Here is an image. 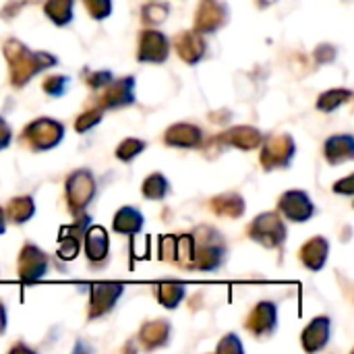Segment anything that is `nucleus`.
Masks as SVG:
<instances>
[{"instance_id": "21", "label": "nucleus", "mask_w": 354, "mask_h": 354, "mask_svg": "<svg viewBox=\"0 0 354 354\" xmlns=\"http://www.w3.org/2000/svg\"><path fill=\"white\" fill-rule=\"evenodd\" d=\"M172 338V326L168 319H151L147 324H143V328L139 330L137 340L143 344L145 351H158L164 348Z\"/></svg>"}, {"instance_id": "31", "label": "nucleus", "mask_w": 354, "mask_h": 354, "mask_svg": "<svg viewBox=\"0 0 354 354\" xmlns=\"http://www.w3.org/2000/svg\"><path fill=\"white\" fill-rule=\"evenodd\" d=\"M147 149V141L143 139H137V137H127L114 151L116 160L124 162V164H131L137 156H141L143 151Z\"/></svg>"}, {"instance_id": "30", "label": "nucleus", "mask_w": 354, "mask_h": 354, "mask_svg": "<svg viewBox=\"0 0 354 354\" xmlns=\"http://www.w3.org/2000/svg\"><path fill=\"white\" fill-rule=\"evenodd\" d=\"M170 17V4L166 2H149L141 8V21L145 27H158L166 23Z\"/></svg>"}, {"instance_id": "33", "label": "nucleus", "mask_w": 354, "mask_h": 354, "mask_svg": "<svg viewBox=\"0 0 354 354\" xmlns=\"http://www.w3.org/2000/svg\"><path fill=\"white\" fill-rule=\"evenodd\" d=\"M104 112H106V110L100 108V106L87 108L83 114L77 116V120H75V131H77V133H87L89 129L97 127V124L102 122V118H104Z\"/></svg>"}, {"instance_id": "2", "label": "nucleus", "mask_w": 354, "mask_h": 354, "mask_svg": "<svg viewBox=\"0 0 354 354\" xmlns=\"http://www.w3.org/2000/svg\"><path fill=\"white\" fill-rule=\"evenodd\" d=\"M195 251L189 270L195 272H218L228 257V247L224 236L212 226H199L193 232Z\"/></svg>"}, {"instance_id": "8", "label": "nucleus", "mask_w": 354, "mask_h": 354, "mask_svg": "<svg viewBox=\"0 0 354 354\" xmlns=\"http://www.w3.org/2000/svg\"><path fill=\"white\" fill-rule=\"evenodd\" d=\"M124 295L122 282H97L89 288V307H87V319L95 322L104 315L112 313L118 299Z\"/></svg>"}, {"instance_id": "25", "label": "nucleus", "mask_w": 354, "mask_h": 354, "mask_svg": "<svg viewBox=\"0 0 354 354\" xmlns=\"http://www.w3.org/2000/svg\"><path fill=\"white\" fill-rule=\"evenodd\" d=\"M6 222H12L17 226L27 224L35 216V201L31 195H17L4 205Z\"/></svg>"}, {"instance_id": "11", "label": "nucleus", "mask_w": 354, "mask_h": 354, "mask_svg": "<svg viewBox=\"0 0 354 354\" xmlns=\"http://www.w3.org/2000/svg\"><path fill=\"white\" fill-rule=\"evenodd\" d=\"M245 328L251 336H255L259 340L272 338L278 330V305L274 301L257 303L251 309V313L245 322Z\"/></svg>"}, {"instance_id": "23", "label": "nucleus", "mask_w": 354, "mask_h": 354, "mask_svg": "<svg viewBox=\"0 0 354 354\" xmlns=\"http://www.w3.org/2000/svg\"><path fill=\"white\" fill-rule=\"evenodd\" d=\"M218 139L224 141L230 147H239V149L251 151V149L261 145L263 135L257 129H253V127H234V129L226 131L224 135H220Z\"/></svg>"}, {"instance_id": "1", "label": "nucleus", "mask_w": 354, "mask_h": 354, "mask_svg": "<svg viewBox=\"0 0 354 354\" xmlns=\"http://www.w3.org/2000/svg\"><path fill=\"white\" fill-rule=\"evenodd\" d=\"M2 52H4V58L8 62L10 85L12 87H23L35 75H39V73H44V71L58 64V58L54 54H50V52H33L15 37H10L2 46Z\"/></svg>"}, {"instance_id": "12", "label": "nucleus", "mask_w": 354, "mask_h": 354, "mask_svg": "<svg viewBox=\"0 0 354 354\" xmlns=\"http://www.w3.org/2000/svg\"><path fill=\"white\" fill-rule=\"evenodd\" d=\"M97 97V106L104 110H118L129 108L135 104V77H122L112 79L108 85H104Z\"/></svg>"}, {"instance_id": "16", "label": "nucleus", "mask_w": 354, "mask_h": 354, "mask_svg": "<svg viewBox=\"0 0 354 354\" xmlns=\"http://www.w3.org/2000/svg\"><path fill=\"white\" fill-rule=\"evenodd\" d=\"M170 46L176 50V54L180 56L183 62L195 66L199 64L205 54H207V41H205V35H201L199 31L195 29H185L180 33L174 35V39H170Z\"/></svg>"}, {"instance_id": "39", "label": "nucleus", "mask_w": 354, "mask_h": 354, "mask_svg": "<svg viewBox=\"0 0 354 354\" xmlns=\"http://www.w3.org/2000/svg\"><path fill=\"white\" fill-rule=\"evenodd\" d=\"M334 193H340V195H346V197H351L354 193V187H353V176H346V178H342V180H338V183H334V189H332Z\"/></svg>"}, {"instance_id": "29", "label": "nucleus", "mask_w": 354, "mask_h": 354, "mask_svg": "<svg viewBox=\"0 0 354 354\" xmlns=\"http://www.w3.org/2000/svg\"><path fill=\"white\" fill-rule=\"evenodd\" d=\"M353 100V89H346V87H338V89H328L326 93H322L319 97H317V104H315V108L319 110V112H334V110H338V108H342L346 102H351Z\"/></svg>"}, {"instance_id": "10", "label": "nucleus", "mask_w": 354, "mask_h": 354, "mask_svg": "<svg viewBox=\"0 0 354 354\" xmlns=\"http://www.w3.org/2000/svg\"><path fill=\"white\" fill-rule=\"evenodd\" d=\"M48 266H50V259L39 247H35L33 243L23 245L19 259H17V272H19L21 282L25 284L39 282L48 274Z\"/></svg>"}, {"instance_id": "38", "label": "nucleus", "mask_w": 354, "mask_h": 354, "mask_svg": "<svg viewBox=\"0 0 354 354\" xmlns=\"http://www.w3.org/2000/svg\"><path fill=\"white\" fill-rule=\"evenodd\" d=\"M10 141H12V131L8 127V122L0 116V151L6 149L10 145Z\"/></svg>"}, {"instance_id": "22", "label": "nucleus", "mask_w": 354, "mask_h": 354, "mask_svg": "<svg viewBox=\"0 0 354 354\" xmlns=\"http://www.w3.org/2000/svg\"><path fill=\"white\" fill-rule=\"evenodd\" d=\"M145 218L133 205H122L112 218V230L122 236H137L143 230Z\"/></svg>"}, {"instance_id": "42", "label": "nucleus", "mask_w": 354, "mask_h": 354, "mask_svg": "<svg viewBox=\"0 0 354 354\" xmlns=\"http://www.w3.org/2000/svg\"><path fill=\"white\" fill-rule=\"evenodd\" d=\"M274 2H278V0H257L259 8H268V6H272Z\"/></svg>"}, {"instance_id": "32", "label": "nucleus", "mask_w": 354, "mask_h": 354, "mask_svg": "<svg viewBox=\"0 0 354 354\" xmlns=\"http://www.w3.org/2000/svg\"><path fill=\"white\" fill-rule=\"evenodd\" d=\"M68 83H71V77L52 73V75H48V77L44 79L41 89H44V93L50 95V97H62V95L66 93V89H68Z\"/></svg>"}, {"instance_id": "9", "label": "nucleus", "mask_w": 354, "mask_h": 354, "mask_svg": "<svg viewBox=\"0 0 354 354\" xmlns=\"http://www.w3.org/2000/svg\"><path fill=\"white\" fill-rule=\"evenodd\" d=\"M172 52L168 35L158 31L156 27H147L139 35V48H137V60L147 64H164Z\"/></svg>"}, {"instance_id": "18", "label": "nucleus", "mask_w": 354, "mask_h": 354, "mask_svg": "<svg viewBox=\"0 0 354 354\" xmlns=\"http://www.w3.org/2000/svg\"><path fill=\"white\" fill-rule=\"evenodd\" d=\"M164 143L176 149H195L203 143V131L191 122H176L166 129Z\"/></svg>"}, {"instance_id": "15", "label": "nucleus", "mask_w": 354, "mask_h": 354, "mask_svg": "<svg viewBox=\"0 0 354 354\" xmlns=\"http://www.w3.org/2000/svg\"><path fill=\"white\" fill-rule=\"evenodd\" d=\"M228 19H230V10H228L226 2L203 0L195 15V31H199L201 35L216 33L228 23Z\"/></svg>"}, {"instance_id": "40", "label": "nucleus", "mask_w": 354, "mask_h": 354, "mask_svg": "<svg viewBox=\"0 0 354 354\" xmlns=\"http://www.w3.org/2000/svg\"><path fill=\"white\" fill-rule=\"evenodd\" d=\"M6 326H8V313H6V305L0 301V336L6 332Z\"/></svg>"}, {"instance_id": "7", "label": "nucleus", "mask_w": 354, "mask_h": 354, "mask_svg": "<svg viewBox=\"0 0 354 354\" xmlns=\"http://www.w3.org/2000/svg\"><path fill=\"white\" fill-rule=\"evenodd\" d=\"M278 212H280V216L284 220H288L292 224H305L317 214V207H315V203H313V199L309 197L307 191L290 189V191L280 195Z\"/></svg>"}, {"instance_id": "14", "label": "nucleus", "mask_w": 354, "mask_h": 354, "mask_svg": "<svg viewBox=\"0 0 354 354\" xmlns=\"http://www.w3.org/2000/svg\"><path fill=\"white\" fill-rule=\"evenodd\" d=\"M87 263L95 270L104 268L110 259V234L104 226H87L83 234V245Z\"/></svg>"}, {"instance_id": "26", "label": "nucleus", "mask_w": 354, "mask_h": 354, "mask_svg": "<svg viewBox=\"0 0 354 354\" xmlns=\"http://www.w3.org/2000/svg\"><path fill=\"white\" fill-rule=\"evenodd\" d=\"M158 303L164 307V309H178V305L185 301L187 297V286L183 282H160L156 284V290H153Z\"/></svg>"}, {"instance_id": "35", "label": "nucleus", "mask_w": 354, "mask_h": 354, "mask_svg": "<svg viewBox=\"0 0 354 354\" xmlns=\"http://www.w3.org/2000/svg\"><path fill=\"white\" fill-rule=\"evenodd\" d=\"M216 353L218 354H243L245 353V346H243V342H241V338H239L236 334H226V336L220 340V344H218Z\"/></svg>"}, {"instance_id": "27", "label": "nucleus", "mask_w": 354, "mask_h": 354, "mask_svg": "<svg viewBox=\"0 0 354 354\" xmlns=\"http://www.w3.org/2000/svg\"><path fill=\"white\" fill-rule=\"evenodd\" d=\"M44 15L56 27H66L75 19V0H46Z\"/></svg>"}, {"instance_id": "13", "label": "nucleus", "mask_w": 354, "mask_h": 354, "mask_svg": "<svg viewBox=\"0 0 354 354\" xmlns=\"http://www.w3.org/2000/svg\"><path fill=\"white\" fill-rule=\"evenodd\" d=\"M89 224H91V216L81 214V216H77V222H73L71 226H62L60 228L58 253H56L58 259H62V261L77 259V255L81 251V245H83V234H85Z\"/></svg>"}, {"instance_id": "28", "label": "nucleus", "mask_w": 354, "mask_h": 354, "mask_svg": "<svg viewBox=\"0 0 354 354\" xmlns=\"http://www.w3.org/2000/svg\"><path fill=\"white\" fill-rule=\"evenodd\" d=\"M172 187H170V180L162 174V172H153L149 174L143 185H141V193L145 199L149 201H164L168 195H170Z\"/></svg>"}, {"instance_id": "37", "label": "nucleus", "mask_w": 354, "mask_h": 354, "mask_svg": "<svg viewBox=\"0 0 354 354\" xmlns=\"http://www.w3.org/2000/svg\"><path fill=\"white\" fill-rule=\"evenodd\" d=\"M174 253H176V236H162V241H160V259L174 263Z\"/></svg>"}, {"instance_id": "41", "label": "nucleus", "mask_w": 354, "mask_h": 354, "mask_svg": "<svg viewBox=\"0 0 354 354\" xmlns=\"http://www.w3.org/2000/svg\"><path fill=\"white\" fill-rule=\"evenodd\" d=\"M6 232V214H4V207L0 205V234Z\"/></svg>"}, {"instance_id": "17", "label": "nucleus", "mask_w": 354, "mask_h": 354, "mask_svg": "<svg viewBox=\"0 0 354 354\" xmlns=\"http://www.w3.org/2000/svg\"><path fill=\"white\" fill-rule=\"evenodd\" d=\"M330 338H332V317L330 315H317L303 330L301 346L305 348V353H319L330 344Z\"/></svg>"}, {"instance_id": "24", "label": "nucleus", "mask_w": 354, "mask_h": 354, "mask_svg": "<svg viewBox=\"0 0 354 354\" xmlns=\"http://www.w3.org/2000/svg\"><path fill=\"white\" fill-rule=\"evenodd\" d=\"M209 207L220 218H243V214L247 209L245 199L239 193H222V195H216L209 201Z\"/></svg>"}, {"instance_id": "6", "label": "nucleus", "mask_w": 354, "mask_h": 354, "mask_svg": "<svg viewBox=\"0 0 354 354\" xmlns=\"http://www.w3.org/2000/svg\"><path fill=\"white\" fill-rule=\"evenodd\" d=\"M263 149H261V166L268 172L274 170H284L292 164L295 153H297V143L292 139V135H274L261 141Z\"/></svg>"}, {"instance_id": "20", "label": "nucleus", "mask_w": 354, "mask_h": 354, "mask_svg": "<svg viewBox=\"0 0 354 354\" xmlns=\"http://www.w3.org/2000/svg\"><path fill=\"white\" fill-rule=\"evenodd\" d=\"M328 257H330V243L326 236H313L299 251V259L309 272H322L328 263Z\"/></svg>"}, {"instance_id": "34", "label": "nucleus", "mask_w": 354, "mask_h": 354, "mask_svg": "<svg viewBox=\"0 0 354 354\" xmlns=\"http://www.w3.org/2000/svg\"><path fill=\"white\" fill-rule=\"evenodd\" d=\"M83 4L93 21H104L112 15V0H83Z\"/></svg>"}, {"instance_id": "3", "label": "nucleus", "mask_w": 354, "mask_h": 354, "mask_svg": "<svg viewBox=\"0 0 354 354\" xmlns=\"http://www.w3.org/2000/svg\"><path fill=\"white\" fill-rule=\"evenodd\" d=\"M64 124L54 118H35L19 135V143L29 151H50L58 147L64 139Z\"/></svg>"}, {"instance_id": "5", "label": "nucleus", "mask_w": 354, "mask_h": 354, "mask_svg": "<svg viewBox=\"0 0 354 354\" xmlns=\"http://www.w3.org/2000/svg\"><path fill=\"white\" fill-rule=\"evenodd\" d=\"M247 234L253 243H259L266 249H280L288 239V226L280 214L263 212L249 224Z\"/></svg>"}, {"instance_id": "36", "label": "nucleus", "mask_w": 354, "mask_h": 354, "mask_svg": "<svg viewBox=\"0 0 354 354\" xmlns=\"http://www.w3.org/2000/svg\"><path fill=\"white\" fill-rule=\"evenodd\" d=\"M112 79H114V77H112L110 71H93V73H89V75H85V81H87V85H89L93 91H100V89H102L104 85H108Z\"/></svg>"}, {"instance_id": "4", "label": "nucleus", "mask_w": 354, "mask_h": 354, "mask_svg": "<svg viewBox=\"0 0 354 354\" xmlns=\"http://www.w3.org/2000/svg\"><path fill=\"white\" fill-rule=\"evenodd\" d=\"M64 195H66V205H68L71 216L77 218L81 214H87L89 203L97 195V183H95V176L91 174V170L81 168V170H75L73 174H68L66 183H64Z\"/></svg>"}, {"instance_id": "19", "label": "nucleus", "mask_w": 354, "mask_h": 354, "mask_svg": "<svg viewBox=\"0 0 354 354\" xmlns=\"http://www.w3.org/2000/svg\"><path fill=\"white\" fill-rule=\"evenodd\" d=\"M324 158L330 166H342L354 160V137L351 133H340L328 137L324 143Z\"/></svg>"}]
</instances>
